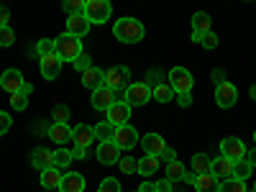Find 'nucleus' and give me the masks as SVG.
<instances>
[{
	"label": "nucleus",
	"mask_w": 256,
	"mask_h": 192,
	"mask_svg": "<svg viewBox=\"0 0 256 192\" xmlns=\"http://www.w3.org/2000/svg\"><path fill=\"white\" fill-rule=\"evenodd\" d=\"M113 36H116L118 41H123V44H138V41L144 38V26H141V20L126 16V18L116 20Z\"/></svg>",
	"instance_id": "1"
},
{
	"label": "nucleus",
	"mask_w": 256,
	"mask_h": 192,
	"mask_svg": "<svg viewBox=\"0 0 256 192\" xmlns=\"http://www.w3.org/2000/svg\"><path fill=\"white\" fill-rule=\"evenodd\" d=\"M95 156H98L100 164H118V162H120V148H118L113 141L100 144V146H98V152H95Z\"/></svg>",
	"instance_id": "12"
},
{
	"label": "nucleus",
	"mask_w": 256,
	"mask_h": 192,
	"mask_svg": "<svg viewBox=\"0 0 256 192\" xmlns=\"http://www.w3.org/2000/svg\"><path fill=\"white\" fill-rule=\"evenodd\" d=\"M82 84L88 90H98V88H105V72L98 70V67H90V70H84L82 72Z\"/></svg>",
	"instance_id": "19"
},
{
	"label": "nucleus",
	"mask_w": 256,
	"mask_h": 192,
	"mask_svg": "<svg viewBox=\"0 0 256 192\" xmlns=\"http://www.w3.org/2000/svg\"><path fill=\"white\" fill-rule=\"evenodd\" d=\"M246 162H248L251 166H256V146L251 148V152H246Z\"/></svg>",
	"instance_id": "50"
},
{
	"label": "nucleus",
	"mask_w": 256,
	"mask_h": 192,
	"mask_svg": "<svg viewBox=\"0 0 256 192\" xmlns=\"http://www.w3.org/2000/svg\"><path fill=\"white\" fill-rule=\"evenodd\" d=\"M36 54H38V59L54 54V38H41L38 44H36Z\"/></svg>",
	"instance_id": "36"
},
{
	"label": "nucleus",
	"mask_w": 256,
	"mask_h": 192,
	"mask_svg": "<svg viewBox=\"0 0 256 192\" xmlns=\"http://www.w3.org/2000/svg\"><path fill=\"white\" fill-rule=\"evenodd\" d=\"M131 105H128L126 100H116L110 108H108V123H113L116 128L118 126H128V120H131Z\"/></svg>",
	"instance_id": "9"
},
{
	"label": "nucleus",
	"mask_w": 256,
	"mask_h": 192,
	"mask_svg": "<svg viewBox=\"0 0 256 192\" xmlns=\"http://www.w3.org/2000/svg\"><path fill=\"white\" fill-rule=\"evenodd\" d=\"M210 24H212L210 13L198 10L195 16H192V36H202V34H208V31H210Z\"/></svg>",
	"instance_id": "23"
},
{
	"label": "nucleus",
	"mask_w": 256,
	"mask_h": 192,
	"mask_svg": "<svg viewBox=\"0 0 256 192\" xmlns=\"http://www.w3.org/2000/svg\"><path fill=\"white\" fill-rule=\"evenodd\" d=\"M138 134H136V128L134 126H118L116 128V136H113V144L118 148H126V152H131L134 146H138Z\"/></svg>",
	"instance_id": "8"
},
{
	"label": "nucleus",
	"mask_w": 256,
	"mask_h": 192,
	"mask_svg": "<svg viewBox=\"0 0 256 192\" xmlns=\"http://www.w3.org/2000/svg\"><path fill=\"white\" fill-rule=\"evenodd\" d=\"M54 54H56L62 62H74V59L82 54V41L64 31V34H59V36L54 38Z\"/></svg>",
	"instance_id": "2"
},
{
	"label": "nucleus",
	"mask_w": 256,
	"mask_h": 192,
	"mask_svg": "<svg viewBox=\"0 0 256 192\" xmlns=\"http://www.w3.org/2000/svg\"><path fill=\"white\" fill-rule=\"evenodd\" d=\"M210 156L208 154H195L192 156V162H190V172L195 174V177H200V174H208L210 172Z\"/></svg>",
	"instance_id": "26"
},
{
	"label": "nucleus",
	"mask_w": 256,
	"mask_h": 192,
	"mask_svg": "<svg viewBox=\"0 0 256 192\" xmlns=\"http://www.w3.org/2000/svg\"><path fill=\"white\" fill-rule=\"evenodd\" d=\"M67 34L74 36V38H82L90 34V20L84 16H70L67 18Z\"/></svg>",
	"instance_id": "14"
},
{
	"label": "nucleus",
	"mask_w": 256,
	"mask_h": 192,
	"mask_svg": "<svg viewBox=\"0 0 256 192\" xmlns=\"http://www.w3.org/2000/svg\"><path fill=\"white\" fill-rule=\"evenodd\" d=\"M16 44V34L10 26H3L0 28V46H13Z\"/></svg>",
	"instance_id": "39"
},
{
	"label": "nucleus",
	"mask_w": 256,
	"mask_h": 192,
	"mask_svg": "<svg viewBox=\"0 0 256 192\" xmlns=\"http://www.w3.org/2000/svg\"><path fill=\"white\" fill-rule=\"evenodd\" d=\"M248 192H251V190H248Z\"/></svg>",
	"instance_id": "57"
},
{
	"label": "nucleus",
	"mask_w": 256,
	"mask_h": 192,
	"mask_svg": "<svg viewBox=\"0 0 256 192\" xmlns=\"http://www.w3.org/2000/svg\"><path fill=\"white\" fill-rule=\"evenodd\" d=\"M59 72H62V59L56 54H49L41 59V77L44 80H56Z\"/></svg>",
	"instance_id": "18"
},
{
	"label": "nucleus",
	"mask_w": 256,
	"mask_h": 192,
	"mask_svg": "<svg viewBox=\"0 0 256 192\" xmlns=\"http://www.w3.org/2000/svg\"><path fill=\"white\" fill-rule=\"evenodd\" d=\"M113 102H116V92L110 88H98L92 92V108L95 110H108Z\"/></svg>",
	"instance_id": "17"
},
{
	"label": "nucleus",
	"mask_w": 256,
	"mask_h": 192,
	"mask_svg": "<svg viewBox=\"0 0 256 192\" xmlns=\"http://www.w3.org/2000/svg\"><path fill=\"white\" fill-rule=\"evenodd\" d=\"M70 152H72V156H74V159H88V148H80V146H72Z\"/></svg>",
	"instance_id": "48"
},
{
	"label": "nucleus",
	"mask_w": 256,
	"mask_h": 192,
	"mask_svg": "<svg viewBox=\"0 0 256 192\" xmlns=\"http://www.w3.org/2000/svg\"><path fill=\"white\" fill-rule=\"evenodd\" d=\"M138 144L144 146V152H146L148 156H159L164 148H166V144H164V138H162L159 134H146Z\"/></svg>",
	"instance_id": "16"
},
{
	"label": "nucleus",
	"mask_w": 256,
	"mask_h": 192,
	"mask_svg": "<svg viewBox=\"0 0 256 192\" xmlns=\"http://www.w3.org/2000/svg\"><path fill=\"white\" fill-rule=\"evenodd\" d=\"M98 192H120V182L113 180V177H108V180H102L98 184Z\"/></svg>",
	"instance_id": "40"
},
{
	"label": "nucleus",
	"mask_w": 256,
	"mask_h": 192,
	"mask_svg": "<svg viewBox=\"0 0 256 192\" xmlns=\"http://www.w3.org/2000/svg\"><path fill=\"white\" fill-rule=\"evenodd\" d=\"M136 192H138V190H136Z\"/></svg>",
	"instance_id": "56"
},
{
	"label": "nucleus",
	"mask_w": 256,
	"mask_h": 192,
	"mask_svg": "<svg viewBox=\"0 0 256 192\" xmlns=\"http://www.w3.org/2000/svg\"><path fill=\"white\" fill-rule=\"evenodd\" d=\"M254 144H256V131H254Z\"/></svg>",
	"instance_id": "54"
},
{
	"label": "nucleus",
	"mask_w": 256,
	"mask_h": 192,
	"mask_svg": "<svg viewBox=\"0 0 256 192\" xmlns=\"http://www.w3.org/2000/svg\"><path fill=\"white\" fill-rule=\"evenodd\" d=\"M138 192H156V182H148V180H146V182L138 187Z\"/></svg>",
	"instance_id": "49"
},
{
	"label": "nucleus",
	"mask_w": 256,
	"mask_h": 192,
	"mask_svg": "<svg viewBox=\"0 0 256 192\" xmlns=\"http://www.w3.org/2000/svg\"><path fill=\"white\" fill-rule=\"evenodd\" d=\"M148 100H152V88H148L146 82H134V84H128V90H126V102L131 105V108H141V105H146Z\"/></svg>",
	"instance_id": "5"
},
{
	"label": "nucleus",
	"mask_w": 256,
	"mask_h": 192,
	"mask_svg": "<svg viewBox=\"0 0 256 192\" xmlns=\"http://www.w3.org/2000/svg\"><path fill=\"white\" fill-rule=\"evenodd\" d=\"M251 192H256V180H254V184H251Z\"/></svg>",
	"instance_id": "53"
},
{
	"label": "nucleus",
	"mask_w": 256,
	"mask_h": 192,
	"mask_svg": "<svg viewBox=\"0 0 256 192\" xmlns=\"http://www.w3.org/2000/svg\"><path fill=\"white\" fill-rule=\"evenodd\" d=\"M62 8L70 16H84V0H64Z\"/></svg>",
	"instance_id": "34"
},
{
	"label": "nucleus",
	"mask_w": 256,
	"mask_h": 192,
	"mask_svg": "<svg viewBox=\"0 0 256 192\" xmlns=\"http://www.w3.org/2000/svg\"><path fill=\"white\" fill-rule=\"evenodd\" d=\"M192 41L202 44L205 49H216V46H218V36L212 34V31H208V34H202V36H192Z\"/></svg>",
	"instance_id": "35"
},
{
	"label": "nucleus",
	"mask_w": 256,
	"mask_h": 192,
	"mask_svg": "<svg viewBox=\"0 0 256 192\" xmlns=\"http://www.w3.org/2000/svg\"><path fill=\"white\" fill-rule=\"evenodd\" d=\"M118 166H120V172H123V174H134V172H138V162L131 159V156H123V159L118 162Z\"/></svg>",
	"instance_id": "38"
},
{
	"label": "nucleus",
	"mask_w": 256,
	"mask_h": 192,
	"mask_svg": "<svg viewBox=\"0 0 256 192\" xmlns=\"http://www.w3.org/2000/svg\"><path fill=\"white\" fill-rule=\"evenodd\" d=\"M159 162H166V164H169V162H177V152H174V148H169V146H166L164 152L159 154Z\"/></svg>",
	"instance_id": "44"
},
{
	"label": "nucleus",
	"mask_w": 256,
	"mask_h": 192,
	"mask_svg": "<svg viewBox=\"0 0 256 192\" xmlns=\"http://www.w3.org/2000/svg\"><path fill=\"white\" fill-rule=\"evenodd\" d=\"M251 164L246 162V159H241V162H236V164H233V177H236V180H241V182H246L248 177H251Z\"/></svg>",
	"instance_id": "32"
},
{
	"label": "nucleus",
	"mask_w": 256,
	"mask_h": 192,
	"mask_svg": "<svg viewBox=\"0 0 256 192\" xmlns=\"http://www.w3.org/2000/svg\"><path fill=\"white\" fill-rule=\"evenodd\" d=\"M52 118H54V123H64V126H67V120H70V108H67V105H54Z\"/></svg>",
	"instance_id": "37"
},
{
	"label": "nucleus",
	"mask_w": 256,
	"mask_h": 192,
	"mask_svg": "<svg viewBox=\"0 0 256 192\" xmlns=\"http://www.w3.org/2000/svg\"><path fill=\"white\" fill-rule=\"evenodd\" d=\"M92 141H95V131H92L90 126L80 123L77 128H72V144H74V146H80V148H88Z\"/></svg>",
	"instance_id": "15"
},
{
	"label": "nucleus",
	"mask_w": 256,
	"mask_h": 192,
	"mask_svg": "<svg viewBox=\"0 0 256 192\" xmlns=\"http://www.w3.org/2000/svg\"><path fill=\"white\" fill-rule=\"evenodd\" d=\"M174 95H177V92L169 88V82H162V84H156V88L152 90V98H154L156 102H169Z\"/></svg>",
	"instance_id": "30"
},
{
	"label": "nucleus",
	"mask_w": 256,
	"mask_h": 192,
	"mask_svg": "<svg viewBox=\"0 0 256 192\" xmlns=\"http://www.w3.org/2000/svg\"><path fill=\"white\" fill-rule=\"evenodd\" d=\"M59 192H84V177L80 172H67L62 177Z\"/></svg>",
	"instance_id": "21"
},
{
	"label": "nucleus",
	"mask_w": 256,
	"mask_h": 192,
	"mask_svg": "<svg viewBox=\"0 0 256 192\" xmlns=\"http://www.w3.org/2000/svg\"><path fill=\"white\" fill-rule=\"evenodd\" d=\"M159 166H162V162H159V156H148V154H146L144 159H138V174L148 180V177H152V174L156 172V169H159Z\"/></svg>",
	"instance_id": "27"
},
{
	"label": "nucleus",
	"mask_w": 256,
	"mask_h": 192,
	"mask_svg": "<svg viewBox=\"0 0 256 192\" xmlns=\"http://www.w3.org/2000/svg\"><path fill=\"white\" fill-rule=\"evenodd\" d=\"M177 102L182 105V108H190V105H192V95L190 92H177Z\"/></svg>",
	"instance_id": "45"
},
{
	"label": "nucleus",
	"mask_w": 256,
	"mask_h": 192,
	"mask_svg": "<svg viewBox=\"0 0 256 192\" xmlns=\"http://www.w3.org/2000/svg\"><path fill=\"white\" fill-rule=\"evenodd\" d=\"M31 164L38 169V172H44V169L54 166V152H49V148H44V146L34 148V154H31Z\"/></svg>",
	"instance_id": "20"
},
{
	"label": "nucleus",
	"mask_w": 256,
	"mask_h": 192,
	"mask_svg": "<svg viewBox=\"0 0 256 192\" xmlns=\"http://www.w3.org/2000/svg\"><path fill=\"white\" fill-rule=\"evenodd\" d=\"M62 169H56V166H49V169H44L41 172V184H44V190H59V184H62Z\"/></svg>",
	"instance_id": "25"
},
{
	"label": "nucleus",
	"mask_w": 256,
	"mask_h": 192,
	"mask_svg": "<svg viewBox=\"0 0 256 192\" xmlns=\"http://www.w3.org/2000/svg\"><path fill=\"white\" fill-rule=\"evenodd\" d=\"M72 159H74V156H72V152H70L67 146H59L56 152H54V166H56V169H67V166L72 164Z\"/></svg>",
	"instance_id": "31"
},
{
	"label": "nucleus",
	"mask_w": 256,
	"mask_h": 192,
	"mask_svg": "<svg viewBox=\"0 0 256 192\" xmlns=\"http://www.w3.org/2000/svg\"><path fill=\"white\" fill-rule=\"evenodd\" d=\"M210 174H212V177H218L220 182L230 180V177H233V162L226 159V156L212 159V162H210Z\"/></svg>",
	"instance_id": "13"
},
{
	"label": "nucleus",
	"mask_w": 256,
	"mask_h": 192,
	"mask_svg": "<svg viewBox=\"0 0 256 192\" xmlns=\"http://www.w3.org/2000/svg\"><path fill=\"white\" fill-rule=\"evenodd\" d=\"M156 192H172V182H169L166 177L156 182Z\"/></svg>",
	"instance_id": "46"
},
{
	"label": "nucleus",
	"mask_w": 256,
	"mask_h": 192,
	"mask_svg": "<svg viewBox=\"0 0 256 192\" xmlns=\"http://www.w3.org/2000/svg\"><path fill=\"white\" fill-rule=\"evenodd\" d=\"M10 123H13V120H10V116H8L6 110H0V136L10 131Z\"/></svg>",
	"instance_id": "43"
},
{
	"label": "nucleus",
	"mask_w": 256,
	"mask_h": 192,
	"mask_svg": "<svg viewBox=\"0 0 256 192\" xmlns=\"http://www.w3.org/2000/svg\"><path fill=\"white\" fill-rule=\"evenodd\" d=\"M20 92H24V95H31V92H34V84L24 82V88H20Z\"/></svg>",
	"instance_id": "51"
},
{
	"label": "nucleus",
	"mask_w": 256,
	"mask_h": 192,
	"mask_svg": "<svg viewBox=\"0 0 256 192\" xmlns=\"http://www.w3.org/2000/svg\"><path fill=\"white\" fill-rule=\"evenodd\" d=\"M169 88L174 92H190L192 90V74L184 67H172L169 70Z\"/></svg>",
	"instance_id": "7"
},
{
	"label": "nucleus",
	"mask_w": 256,
	"mask_h": 192,
	"mask_svg": "<svg viewBox=\"0 0 256 192\" xmlns=\"http://www.w3.org/2000/svg\"><path fill=\"white\" fill-rule=\"evenodd\" d=\"M10 105H13V110H26V105H28V95H24V92L10 95Z\"/></svg>",
	"instance_id": "41"
},
{
	"label": "nucleus",
	"mask_w": 256,
	"mask_h": 192,
	"mask_svg": "<svg viewBox=\"0 0 256 192\" xmlns=\"http://www.w3.org/2000/svg\"><path fill=\"white\" fill-rule=\"evenodd\" d=\"M248 95H251V98H254V100H256V84H254V88H251V90H248Z\"/></svg>",
	"instance_id": "52"
},
{
	"label": "nucleus",
	"mask_w": 256,
	"mask_h": 192,
	"mask_svg": "<svg viewBox=\"0 0 256 192\" xmlns=\"http://www.w3.org/2000/svg\"><path fill=\"white\" fill-rule=\"evenodd\" d=\"M113 16V6L108 0H84V18L92 24H108Z\"/></svg>",
	"instance_id": "3"
},
{
	"label": "nucleus",
	"mask_w": 256,
	"mask_h": 192,
	"mask_svg": "<svg viewBox=\"0 0 256 192\" xmlns=\"http://www.w3.org/2000/svg\"><path fill=\"white\" fill-rule=\"evenodd\" d=\"M220 192H248V187H246V182L230 177V180L220 182Z\"/></svg>",
	"instance_id": "33"
},
{
	"label": "nucleus",
	"mask_w": 256,
	"mask_h": 192,
	"mask_svg": "<svg viewBox=\"0 0 256 192\" xmlns=\"http://www.w3.org/2000/svg\"><path fill=\"white\" fill-rule=\"evenodd\" d=\"M44 192H52V190H44Z\"/></svg>",
	"instance_id": "55"
},
{
	"label": "nucleus",
	"mask_w": 256,
	"mask_h": 192,
	"mask_svg": "<svg viewBox=\"0 0 256 192\" xmlns=\"http://www.w3.org/2000/svg\"><path fill=\"white\" fill-rule=\"evenodd\" d=\"M0 88H3L6 92H10V95L20 92V88H24V74H20L18 70H6L3 74H0Z\"/></svg>",
	"instance_id": "11"
},
{
	"label": "nucleus",
	"mask_w": 256,
	"mask_h": 192,
	"mask_svg": "<svg viewBox=\"0 0 256 192\" xmlns=\"http://www.w3.org/2000/svg\"><path fill=\"white\" fill-rule=\"evenodd\" d=\"M238 100V90L236 84L230 82H218V90H216V102L220 105V108H233Z\"/></svg>",
	"instance_id": "10"
},
{
	"label": "nucleus",
	"mask_w": 256,
	"mask_h": 192,
	"mask_svg": "<svg viewBox=\"0 0 256 192\" xmlns=\"http://www.w3.org/2000/svg\"><path fill=\"white\" fill-rule=\"evenodd\" d=\"M220 156L230 159L233 164L241 162V159H246V146H244V141H241V138H236V136L223 138V141H220Z\"/></svg>",
	"instance_id": "6"
},
{
	"label": "nucleus",
	"mask_w": 256,
	"mask_h": 192,
	"mask_svg": "<svg viewBox=\"0 0 256 192\" xmlns=\"http://www.w3.org/2000/svg\"><path fill=\"white\" fill-rule=\"evenodd\" d=\"M128 82H131V70L128 67H110L105 72V88H110L113 92L116 90H128Z\"/></svg>",
	"instance_id": "4"
},
{
	"label": "nucleus",
	"mask_w": 256,
	"mask_h": 192,
	"mask_svg": "<svg viewBox=\"0 0 256 192\" xmlns=\"http://www.w3.org/2000/svg\"><path fill=\"white\" fill-rule=\"evenodd\" d=\"M90 67H92V64H90V56L82 52V54L74 59V70H77V72H84V70H90Z\"/></svg>",
	"instance_id": "42"
},
{
	"label": "nucleus",
	"mask_w": 256,
	"mask_h": 192,
	"mask_svg": "<svg viewBox=\"0 0 256 192\" xmlns=\"http://www.w3.org/2000/svg\"><path fill=\"white\" fill-rule=\"evenodd\" d=\"M184 174H187V169H184V164L180 159L166 164V180L169 182H180V180H184Z\"/></svg>",
	"instance_id": "29"
},
{
	"label": "nucleus",
	"mask_w": 256,
	"mask_h": 192,
	"mask_svg": "<svg viewBox=\"0 0 256 192\" xmlns=\"http://www.w3.org/2000/svg\"><path fill=\"white\" fill-rule=\"evenodd\" d=\"M49 138L54 144H70L72 141V128L64 123H52L49 126Z\"/></svg>",
	"instance_id": "24"
},
{
	"label": "nucleus",
	"mask_w": 256,
	"mask_h": 192,
	"mask_svg": "<svg viewBox=\"0 0 256 192\" xmlns=\"http://www.w3.org/2000/svg\"><path fill=\"white\" fill-rule=\"evenodd\" d=\"M8 18H10V10H8L6 6H0V28L8 26Z\"/></svg>",
	"instance_id": "47"
},
{
	"label": "nucleus",
	"mask_w": 256,
	"mask_h": 192,
	"mask_svg": "<svg viewBox=\"0 0 256 192\" xmlns=\"http://www.w3.org/2000/svg\"><path fill=\"white\" fill-rule=\"evenodd\" d=\"M92 131H95V138H98L100 144H108V141H113V136H116V126L105 120V123H98Z\"/></svg>",
	"instance_id": "28"
},
{
	"label": "nucleus",
	"mask_w": 256,
	"mask_h": 192,
	"mask_svg": "<svg viewBox=\"0 0 256 192\" xmlns=\"http://www.w3.org/2000/svg\"><path fill=\"white\" fill-rule=\"evenodd\" d=\"M192 184H195V192H220V180L212 177L210 172L195 177V182H192Z\"/></svg>",
	"instance_id": "22"
}]
</instances>
